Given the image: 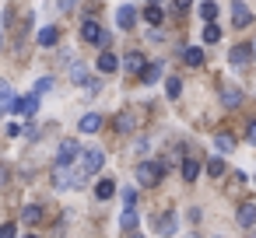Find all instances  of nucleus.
<instances>
[{
	"mask_svg": "<svg viewBox=\"0 0 256 238\" xmlns=\"http://www.w3.org/2000/svg\"><path fill=\"white\" fill-rule=\"evenodd\" d=\"M162 179H165V168H162L158 161H140V165H137V182H140V186L154 189Z\"/></svg>",
	"mask_w": 256,
	"mask_h": 238,
	"instance_id": "obj_1",
	"label": "nucleus"
},
{
	"mask_svg": "<svg viewBox=\"0 0 256 238\" xmlns=\"http://www.w3.org/2000/svg\"><path fill=\"white\" fill-rule=\"evenodd\" d=\"M102 165H106V154H102L98 147H84V151H81V158H78V168H81V175H95Z\"/></svg>",
	"mask_w": 256,
	"mask_h": 238,
	"instance_id": "obj_2",
	"label": "nucleus"
},
{
	"mask_svg": "<svg viewBox=\"0 0 256 238\" xmlns=\"http://www.w3.org/2000/svg\"><path fill=\"white\" fill-rule=\"evenodd\" d=\"M78 158H81V144H78L74 137L60 140V147H56V165H74Z\"/></svg>",
	"mask_w": 256,
	"mask_h": 238,
	"instance_id": "obj_3",
	"label": "nucleus"
},
{
	"mask_svg": "<svg viewBox=\"0 0 256 238\" xmlns=\"http://www.w3.org/2000/svg\"><path fill=\"white\" fill-rule=\"evenodd\" d=\"M81 42H88V46H98V49H102V42H106L102 25H98V21H81Z\"/></svg>",
	"mask_w": 256,
	"mask_h": 238,
	"instance_id": "obj_4",
	"label": "nucleus"
},
{
	"mask_svg": "<svg viewBox=\"0 0 256 238\" xmlns=\"http://www.w3.org/2000/svg\"><path fill=\"white\" fill-rule=\"evenodd\" d=\"M252 56H256V49H252L249 42H238V46H232V53H228V63H232V67H246Z\"/></svg>",
	"mask_w": 256,
	"mask_h": 238,
	"instance_id": "obj_5",
	"label": "nucleus"
},
{
	"mask_svg": "<svg viewBox=\"0 0 256 238\" xmlns=\"http://www.w3.org/2000/svg\"><path fill=\"white\" fill-rule=\"evenodd\" d=\"M249 21H252L249 4H246V0H232V25H235V28H246Z\"/></svg>",
	"mask_w": 256,
	"mask_h": 238,
	"instance_id": "obj_6",
	"label": "nucleus"
},
{
	"mask_svg": "<svg viewBox=\"0 0 256 238\" xmlns=\"http://www.w3.org/2000/svg\"><path fill=\"white\" fill-rule=\"evenodd\" d=\"M36 109H39V91L18 95V102H14V112H18V116H36Z\"/></svg>",
	"mask_w": 256,
	"mask_h": 238,
	"instance_id": "obj_7",
	"label": "nucleus"
},
{
	"mask_svg": "<svg viewBox=\"0 0 256 238\" xmlns=\"http://www.w3.org/2000/svg\"><path fill=\"white\" fill-rule=\"evenodd\" d=\"M238 102H242V91L224 81V84H221V105H224V109H238Z\"/></svg>",
	"mask_w": 256,
	"mask_h": 238,
	"instance_id": "obj_8",
	"label": "nucleus"
},
{
	"mask_svg": "<svg viewBox=\"0 0 256 238\" xmlns=\"http://www.w3.org/2000/svg\"><path fill=\"white\" fill-rule=\"evenodd\" d=\"M116 25H120V28H123V32H130V28H134V25H137V11H134V7H130V4H123V7H120V11H116Z\"/></svg>",
	"mask_w": 256,
	"mask_h": 238,
	"instance_id": "obj_9",
	"label": "nucleus"
},
{
	"mask_svg": "<svg viewBox=\"0 0 256 238\" xmlns=\"http://www.w3.org/2000/svg\"><path fill=\"white\" fill-rule=\"evenodd\" d=\"M123 70H130V74H144V70H148L144 53H126V56H123Z\"/></svg>",
	"mask_w": 256,
	"mask_h": 238,
	"instance_id": "obj_10",
	"label": "nucleus"
},
{
	"mask_svg": "<svg viewBox=\"0 0 256 238\" xmlns=\"http://www.w3.org/2000/svg\"><path fill=\"white\" fill-rule=\"evenodd\" d=\"M56 42H60V28H56V25L39 28V46H42V49H53Z\"/></svg>",
	"mask_w": 256,
	"mask_h": 238,
	"instance_id": "obj_11",
	"label": "nucleus"
},
{
	"mask_svg": "<svg viewBox=\"0 0 256 238\" xmlns=\"http://www.w3.org/2000/svg\"><path fill=\"white\" fill-rule=\"evenodd\" d=\"M120 67H123V60H116L112 49H102V53H98V70H102V74H112V70H120Z\"/></svg>",
	"mask_w": 256,
	"mask_h": 238,
	"instance_id": "obj_12",
	"label": "nucleus"
},
{
	"mask_svg": "<svg viewBox=\"0 0 256 238\" xmlns=\"http://www.w3.org/2000/svg\"><path fill=\"white\" fill-rule=\"evenodd\" d=\"M235 221H238L242 228H252V224H256V203H242L238 214H235Z\"/></svg>",
	"mask_w": 256,
	"mask_h": 238,
	"instance_id": "obj_13",
	"label": "nucleus"
},
{
	"mask_svg": "<svg viewBox=\"0 0 256 238\" xmlns=\"http://www.w3.org/2000/svg\"><path fill=\"white\" fill-rule=\"evenodd\" d=\"M78 126H81V133H98L102 130V116L98 112H88V116H81Z\"/></svg>",
	"mask_w": 256,
	"mask_h": 238,
	"instance_id": "obj_14",
	"label": "nucleus"
},
{
	"mask_svg": "<svg viewBox=\"0 0 256 238\" xmlns=\"http://www.w3.org/2000/svg\"><path fill=\"white\" fill-rule=\"evenodd\" d=\"M196 175H200V161H196L193 154H186V158H182V179H186V182H196Z\"/></svg>",
	"mask_w": 256,
	"mask_h": 238,
	"instance_id": "obj_15",
	"label": "nucleus"
},
{
	"mask_svg": "<svg viewBox=\"0 0 256 238\" xmlns=\"http://www.w3.org/2000/svg\"><path fill=\"white\" fill-rule=\"evenodd\" d=\"M112 196H116V179H98L95 200H112Z\"/></svg>",
	"mask_w": 256,
	"mask_h": 238,
	"instance_id": "obj_16",
	"label": "nucleus"
},
{
	"mask_svg": "<svg viewBox=\"0 0 256 238\" xmlns=\"http://www.w3.org/2000/svg\"><path fill=\"white\" fill-rule=\"evenodd\" d=\"M140 14H144V21H148V25H162V21H165V11H162V4H148Z\"/></svg>",
	"mask_w": 256,
	"mask_h": 238,
	"instance_id": "obj_17",
	"label": "nucleus"
},
{
	"mask_svg": "<svg viewBox=\"0 0 256 238\" xmlns=\"http://www.w3.org/2000/svg\"><path fill=\"white\" fill-rule=\"evenodd\" d=\"M137 221H140V214H137V210H134V207H126V210H123V214H120V228H123V231H126V235H130V231H134V228H137Z\"/></svg>",
	"mask_w": 256,
	"mask_h": 238,
	"instance_id": "obj_18",
	"label": "nucleus"
},
{
	"mask_svg": "<svg viewBox=\"0 0 256 238\" xmlns=\"http://www.w3.org/2000/svg\"><path fill=\"white\" fill-rule=\"evenodd\" d=\"M14 102H18V95L11 91V84L0 81V109H14Z\"/></svg>",
	"mask_w": 256,
	"mask_h": 238,
	"instance_id": "obj_19",
	"label": "nucleus"
},
{
	"mask_svg": "<svg viewBox=\"0 0 256 238\" xmlns=\"http://www.w3.org/2000/svg\"><path fill=\"white\" fill-rule=\"evenodd\" d=\"M182 60H186V67H204V49L190 46V49H182Z\"/></svg>",
	"mask_w": 256,
	"mask_h": 238,
	"instance_id": "obj_20",
	"label": "nucleus"
},
{
	"mask_svg": "<svg viewBox=\"0 0 256 238\" xmlns=\"http://www.w3.org/2000/svg\"><path fill=\"white\" fill-rule=\"evenodd\" d=\"M214 147H218L221 154H232V151H235V140H232V133H218V137H214Z\"/></svg>",
	"mask_w": 256,
	"mask_h": 238,
	"instance_id": "obj_21",
	"label": "nucleus"
},
{
	"mask_svg": "<svg viewBox=\"0 0 256 238\" xmlns=\"http://www.w3.org/2000/svg\"><path fill=\"white\" fill-rule=\"evenodd\" d=\"M200 18H204L207 25L218 18V4H214V0H204V4H200Z\"/></svg>",
	"mask_w": 256,
	"mask_h": 238,
	"instance_id": "obj_22",
	"label": "nucleus"
},
{
	"mask_svg": "<svg viewBox=\"0 0 256 238\" xmlns=\"http://www.w3.org/2000/svg\"><path fill=\"white\" fill-rule=\"evenodd\" d=\"M70 81H74V84H88V70H84V63H70Z\"/></svg>",
	"mask_w": 256,
	"mask_h": 238,
	"instance_id": "obj_23",
	"label": "nucleus"
},
{
	"mask_svg": "<svg viewBox=\"0 0 256 238\" xmlns=\"http://www.w3.org/2000/svg\"><path fill=\"white\" fill-rule=\"evenodd\" d=\"M158 77H162V63H148V70L140 74V81H144V84H154Z\"/></svg>",
	"mask_w": 256,
	"mask_h": 238,
	"instance_id": "obj_24",
	"label": "nucleus"
},
{
	"mask_svg": "<svg viewBox=\"0 0 256 238\" xmlns=\"http://www.w3.org/2000/svg\"><path fill=\"white\" fill-rule=\"evenodd\" d=\"M116 130H120V133H130V130H134V112H120V116H116Z\"/></svg>",
	"mask_w": 256,
	"mask_h": 238,
	"instance_id": "obj_25",
	"label": "nucleus"
},
{
	"mask_svg": "<svg viewBox=\"0 0 256 238\" xmlns=\"http://www.w3.org/2000/svg\"><path fill=\"white\" fill-rule=\"evenodd\" d=\"M204 42H221V28L210 21V25H204V35H200Z\"/></svg>",
	"mask_w": 256,
	"mask_h": 238,
	"instance_id": "obj_26",
	"label": "nucleus"
},
{
	"mask_svg": "<svg viewBox=\"0 0 256 238\" xmlns=\"http://www.w3.org/2000/svg\"><path fill=\"white\" fill-rule=\"evenodd\" d=\"M165 95H168V98H179V95H182V81H179V77H168V81H165Z\"/></svg>",
	"mask_w": 256,
	"mask_h": 238,
	"instance_id": "obj_27",
	"label": "nucleus"
},
{
	"mask_svg": "<svg viewBox=\"0 0 256 238\" xmlns=\"http://www.w3.org/2000/svg\"><path fill=\"white\" fill-rule=\"evenodd\" d=\"M207 175H210V179H221V175H224V161H221V158H210V161H207Z\"/></svg>",
	"mask_w": 256,
	"mask_h": 238,
	"instance_id": "obj_28",
	"label": "nucleus"
},
{
	"mask_svg": "<svg viewBox=\"0 0 256 238\" xmlns=\"http://www.w3.org/2000/svg\"><path fill=\"white\" fill-rule=\"evenodd\" d=\"M22 214H25V221H28V224H39V221H42V207H36V203H28Z\"/></svg>",
	"mask_w": 256,
	"mask_h": 238,
	"instance_id": "obj_29",
	"label": "nucleus"
},
{
	"mask_svg": "<svg viewBox=\"0 0 256 238\" xmlns=\"http://www.w3.org/2000/svg\"><path fill=\"white\" fill-rule=\"evenodd\" d=\"M158 228H162L165 235H172V231H176V217H172V214H165V217H158Z\"/></svg>",
	"mask_w": 256,
	"mask_h": 238,
	"instance_id": "obj_30",
	"label": "nucleus"
},
{
	"mask_svg": "<svg viewBox=\"0 0 256 238\" xmlns=\"http://www.w3.org/2000/svg\"><path fill=\"white\" fill-rule=\"evenodd\" d=\"M0 238H18V228L8 221V224H0Z\"/></svg>",
	"mask_w": 256,
	"mask_h": 238,
	"instance_id": "obj_31",
	"label": "nucleus"
},
{
	"mask_svg": "<svg viewBox=\"0 0 256 238\" xmlns=\"http://www.w3.org/2000/svg\"><path fill=\"white\" fill-rule=\"evenodd\" d=\"M36 91H39V95H46V91H53V77H42V81L36 84Z\"/></svg>",
	"mask_w": 256,
	"mask_h": 238,
	"instance_id": "obj_32",
	"label": "nucleus"
},
{
	"mask_svg": "<svg viewBox=\"0 0 256 238\" xmlns=\"http://www.w3.org/2000/svg\"><path fill=\"white\" fill-rule=\"evenodd\" d=\"M172 7H176V11H190V7H193V0H172Z\"/></svg>",
	"mask_w": 256,
	"mask_h": 238,
	"instance_id": "obj_33",
	"label": "nucleus"
},
{
	"mask_svg": "<svg viewBox=\"0 0 256 238\" xmlns=\"http://www.w3.org/2000/svg\"><path fill=\"white\" fill-rule=\"evenodd\" d=\"M123 200H126V207H134V203H137V193H134V189H126V193H123Z\"/></svg>",
	"mask_w": 256,
	"mask_h": 238,
	"instance_id": "obj_34",
	"label": "nucleus"
},
{
	"mask_svg": "<svg viewBox=\"0 0 256 238\" xmlns=\"http://www.w3.org/2000/svg\"><path fill=\"white\" fill-rule=\"evenodd\" d=\"M249 144H256V123L249 126Z\"/></svg>",
	"mask_w": 256,
	"mask_h": 238,
	"instance_id": "obj_35",
	"label": "nucleus"
},
{
	"mask_svg": "<svg viewBox=\"0 0 256 238\" xmlns=\"http://www.w3.org/2000/svg\"><path fill=\"white\" fill-rule=\"evenodd\" d=\"M4 182H8V168H4V165H0V186H4Z\"/></svg>",
	"mask_w": 256,
	"mask_h": 238,
	"instance_id": "obj_36",
	"label": "nucleus"
},
{
	"mask_svg": "<svg viewBox=\"0 0 256 238\" xmlns=\"http://www.w3.org/2000/svg\"><path fill=\"white\" fill-rule=\"evenodd\" d=\"M126 238H144V235H140V231H130V235H126Z\"/></svg>",
	"mask_w": 256,
	"mask_h": 238,
	"instance_id": "obj_37",
	"label": "nucleus"
},
{
	"mask_svg": "<svg viewBox=\"0 0 256 238\" xmlns=\"http://www.w3.org/2000/svg\"><path fill=\"white\" fill-rule=\"evenodd\" d=\"M0 49H4V28H0Z\"/></svg>",
	"mask_w": 256,
	"mask_h": 238,
	"instance_id": "obj_38",
	"label": "nucleus"
},
{
	"mask_svg": "<svg viewBox=\"0 0 256 238\" xmlns=\"http://www.w3.org/2000/svg\"><path fill=\"white\" fill-rule=\"evenodd\" d=\"M148 4H162V0H148Z\"/></svg>",
	"mask_w": 256,
	"mask_h": 238,
	"instance_id": "obj_39",
	"label": "nucleus"
},
{
	"mask_svg": "<svg viewBox=\"0 0 256 238\" xmlns=\"http://www.w3.org/2000/svg\"><path fill=\"white\" fill-rule=\"evenodd\" d=\"M25 238H39V235H25Z\"/></svg>",
	"mask_w": 256,
	"mask_h": 238,
	"instance_id": "obj_40",
	"label": "nucleus"
},
{
	"mask_svg": "<svg viewBox=\"0 0 256 238\" xmlns=\"http://www.w3.org/2000/svg\"><path fill=\"white\" fill-rule=\"evenodd\" d=\"M252 49H256V39H252Z\"/></svg>",
	"mask_w": 256,
	"mask_h": 238,
	"instance_id": "obj_41",
	"label": "nucleus"
},
{
	"mask_svg": "<svg viewBox=\"0 0 256 238\" xmlns=\"http://www.w3.org/2000/svg\"><path fill=\"white\" fill-rule=\"evenodd\" d=\"M190 238H196V235H190Z\"/></svg>",
	"mask_w": 256,
	"mask_h": 238,
	"instance_id": "obj_42",
	"label": "nucleus"
}]
</instances>
